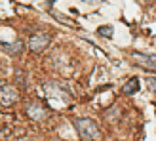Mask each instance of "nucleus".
Segmentation results:
<instances>
[{
  "label": "nucleus",
  "instance_id": "f257e3e1",
  "mask_svg": "<svg viewBox=\"0 0 156 141\" xmlns=\"http://www.w3.org/2000/svg\"><path fill=\"white\" fill-rule=\"evenodd\" d=\"M76 132L82 139H88V141H99L101 139V130L95 124V120L91 118H78L76 120Z\"/></svg>",
  "mask_w": 156,
  "mask_h": 141
},
{
  "label": "nucleus",
  "instance_id": "6e6552de",
  "mask_svg": "<svg viewBox=\"0 0 156 141\" xmlns=\"http://www.w3.org/2000/svg\"><path fill=\"white\" fill-rule=\"evenodd\" d=\"M99 33L107 38H111L112 36V27H99Z\"/></svg>",
  "mask_w": 156,
  "mask_h": 141
},
{
  "label": "nucleus",
  "instance_id": "0eeeda50",
  "mask_svg": "<svg viewBox=\"0 0 156 141\" xmlns=\"http://www.w3.org/2000/svg\"><path fill=\"white\" fill-rule=\"evenodd\" d=\"M19 48H21V42H15V44H12V46L4 44V50H6V52H10V53H17Z\"/></svg>",
  "mask_w": 156,
  "mask_h": 141
},
{
  "label": "nucleus",
  "instance_id": "39448f33",
  "mask_svg": "<svg viewBox=\"0 0 156 141\" xmlns=\"http://www.w3.org/2000/svg\"><path fill=\"white\" fill-rule=\"evenodd\" d=\"M122 92H124V93H135V92H139V80H137V78H131V80H128L126 84H124Z\"/></svg>",
  "mask_w": 156,
  "mask_h": 141
},
{
  "label": "nucleus",
  "instance_id": "7ed1b4c3",
  "mask_svg": "<svg viewBox=\"0 0 156 141\" xmlns=\"http://www.w3.org/2000/svg\"><path fill=\"white\" fill-rule=\"evenodd\" d=\"M17 97H19V93H17V90H15L13 86H10V84H2V86H0V105L8 107V105L15 103Z\"/></svg>",
  "mask_w": 156,
  "mask_h": 141
},
{
  "label": "nucleus",
  "instance_id": "f03ea898",
  "mask_svg": "<svg viewBox=\"0 0 156 141\" xmlns=\"http://www.w3.org/2000/svg\"><path fill=\"white\" fill-rule=\"evenodd\" d=\"M48 44H50V34H46V33H34L29 38V48L33 52H36V53L44 52L48 48Z\"/></svg>",
  "mask_w": 156,
  "mask_h": 141
},
{
  "label": "nucleus",
  "instance_id": "423d86ee",
  "mask_svg": "<svg viewBox=\"0 0 156 141\" xmlns=\"http://www.w3.org/2000/svg\"><path fill=\"white\" fill-rule=\"evenodd\" d=\"M131 57L133 59H139V61H143V65H156V57L154 56H143V53H131Z\"/></svg>",
  "mask_w": 156,
  "mask_h": 141
},
{
  "label": "nucleus",
  "instance_id": "20e7f679",
  "mask_svg": "<svg viewBox=\"0 0 156 141\" xmlns=\"http://www.w3.org/2000/svg\"><path fill=\"white\" fill-rule=\"evenodd\" d=\"M25 113H27L33 120H44L46 114H48V113H46V109H44V105L38 103V101H30V103H27Z\"/></svg>",
  "mask_w": 156,
  "mask_h": 141
}]
</instances>
